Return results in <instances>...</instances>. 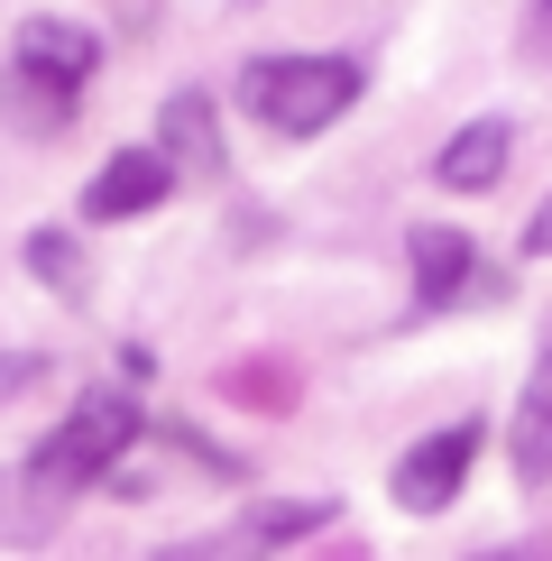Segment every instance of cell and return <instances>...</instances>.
Instances as JSON below:
<instances>
[{
    "mask_svg": "<svg viewBox=\"0 0 552 561\" xmlns=\"http://www.w3.org/2000/svg\"><path fill=\"white\" fill-rule=\"evenodd\" d=\"M359 65L350 56H258L240 75V92H249V111L276 129V138H322L341 121V111L359 102Z\"/></svg>",
    "mask_w": 552,
    "mask_h": 561,
    "instance_id": "obj_1",
    "label": "cell"
},
{
    "mask_svg": "<svg viewBox=\"0 0 552 561\" xmlns=\"http://www.w3.org/2000/svg\"><path fill=\"white\" fill-rule=\"evenodd\" d=\"M138 396H120V387H92L74 414H65L56 433L37 442V479H56V488H83V479H111L120 470V451L138 442Z\"/></svg>",
    "mask_w": 552,
    "mask_h": 561,
    "instance_id": "obj_2",
    "label": "cell"
},
{
    "mask_svg": "<svg viewBox=\"0 0 552 561\" xmlns=\"http://www.w3.org/2000/svg\"><path fill=\"white\" fill-rule=\"evenodd\" d=\"M470 460H479V424H451V433H433V442H414V451L396 460V506L405 516H433V506H451L460 497V479H470Z\"/></svg>",
    "mask_w": 552,
    "mask_h": 561,
    "instance_id": "obj_3",
    "label": "cell"
},
{
    "mask_svg": "<svg viewBox=\"0 0 552 561\" xmlns=\"http://www.w3.org/2000/svg\"><path fill=\"white\" fill-rule=\"evenodd\" d=\"M166 194H175V157L166 148H120V157H102V175L83 184V213L92 221H138V213H157Z\"/></svg>",
    "mask_w": 552,
    "mask_h": 561,
    "instance_id": "obj_4",
    "label": "cell"
},
{
    "mask_svg": "<svg viewBox=\"0 0 552 561\" xmlns=\"http://www.w3.org/2000/svg\"><path fill=\"white\" fill-rule=\"evenodd\" d=\"M506 157H516V129H506L497 111H479V121H460V129L442 138L433 184H442V194H488V184L506 175Z\"/></svg>",
    "mask_w": 552,
    "mask_h": 561,
    "instance_id": "obj_5",
    "label": "cell"
},
{
    "mask_svg": "<svg viewBox=\"0 0 552 561\" xmlns=\"http://www.w3.org/2000/svg\"><path fill=\"white\" fill-rule=\"evenodd\" d=\"M10 65H28V75H56V83H92V65H102V37L74 28V19H19L10 37Z\"/></svg>",
    "mask_w": 552,
    "mask_h": 561,
    "instance_id": "obj_6",
    "label": "cell"
},
{
    "mask_svg": "<svg viewBox=\"0 0 552 561\" xmlns=\"http://www.w3.org/2000/svg\"><path fill=\"white\" fill-rule=\"evenodd\" d=\"M157 148L175 157V175H221L230 157H221V111H212V92H175V102L157 111Z\"/></svg>",
    "mask_w": 552,
    "mask_h": 561,
    "instance_id": "obj_7",
    "label": "cell"
},
{
    "mask_svg": "<svg viewBox=\"0 0 552 561\" xmlns=\"http://www.w3.org/2000/svg\"><path fill=\"white\" fill-rule=\"evenodd\" d=\"M405 259H414V304H460V295H470V267H479V249L460 240L451 221H414Z\"/></svg>",
    "mask_w": 552,
    "mask_h": 561,
    "instance_id": "obj_8",
    "label": "cell"
},
{
    "mask_svg": "<svg viewBox=\"0 0 552 561\" xmlns=\"http://www.w3.org/2000/svg\"><path fill=\"white\" fill-rule=\"evenodd\" d=\"M506 451H516V479H525V488L552 479V359H534L516 414H506Z\"/></svg>",
    "mask_w": 552,
    "mask_h": 561,
    "instance_id": "obj_9",
    "label": "cell"
},
{
    "mask_svg": "<svg viewBox=\"0 0 552 561\" xmlns=\"http://www.w3.org/2000/svg\"><path fill=\"white\" fill-rule=\"evenodd\" d=\"M56 497H65V488L37 479V460L10 470V479H0V534H10V543H37V534L56 525Z\"/></svg>",
    "mask_w": 552,
    "mask_h": 561,
    "instance_id": "obj_10",
    "label": "cell"
},
{
    "mask_svg": "<svg viewBox=\"0 0 552 561\" xmlns=\"http://www.w3.org/2000/svg\"><path fill=\"white\" fill-rule=\"evenodd\" d=\"M332 516H341L332 497H258L240 516V534H249V543H304V534H322Z\"/></svg>",
    "mask_w": 552,
    "mask_h": 561,
    "instance_id": "obj_11",
    "label": "cell"
},
{
    "mask_svg": "<svg viewBox=\"0 0 552 561\" xmlns=\"http://www.w3.org/2000/svg\"><path fill=\"white\" fill-rule=\"evenodd\" d=\"M10 111H19V129H74V83L10 65Z\"/></svg>",
    "mask_w": 552,
    "mask_h": 561,
    "instance_id": "obj_12",
    "label": "cell"
},
{
    "mask_svg": "<svg viewBox=\"0 0 552 561\" xmlns=\"http://www.w3.org/2000/svg\"><path fill=\"white\" fill-rule=\"evenodd\" d=\"M28 276L56 295H83V249L65 240V230H28Z\"/></svg>",
    "mask_w": 552,
    "mask_h": 561,
    "instance_id": "obj_13",
    "label": "cell"
},
{
    "mask_svg": "<svg viewBox=\"0 0 552 561\" xmlns=\"http://www.w3.org/2000/svg\"><path fill=\"white\" fill-rule=\"evenodd\" d=\"M525 249H534V259H552V194H543V213L525 221Z\"/></svg>",
    "mask_w": 552,
    "mask_h": 561,
    "instance_id": "obj_14",
    "label": "cell"
},
{
    "mask_svg": "<svg viewBox=\"0 0 552 561\" xmlns=\"http://www.w3.org/2000/svg\"><path fill=\"white\" fill-rule=\"evenodd\" d=\"M28 378H37V359H0V396H19Z\"/></svg>",
    "mask_w": 552,
    "mask_h": 561,
    "instance_id": "obj_15",
    "label": "cell"
},
{
    "mask_svg": "<svg viewBox=\"0 0 552 561\" xmlns=\"http://www.w3.org/2000/svg\"><path fill=\"white\" fill-rule=\"evenodd\" d=\"M534 46L552 56V0H534Z\"/></svg>",
    "mask_w": 552,
    "mask_h": 561,
    "instance_id": "obj_16",
    "label": "cell"
}]
</instances>
